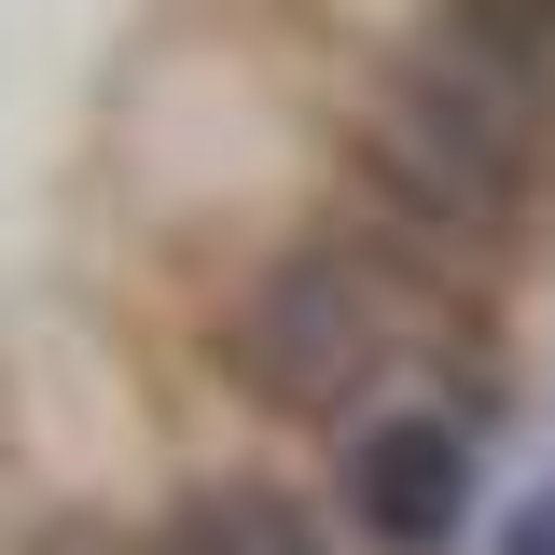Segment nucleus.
Masks as SVG:
<instances>
[{
    "instance_id": "obj_4",
    "label": "nucleus",
    "mask_w": 555,
    "mask_h": 555,
    "mask_svg": "<svg viewBox=\"0 0 555 555\" xmlns=\"http://www.w3.org/2000/svg\"><path fill=\"white\" fill-rule=\"evenodd\" d=\"M473 555H555V473L528 486V500H500V514H486V542Z\"/></svg>"
},
{
    "instance_id": "obj_3",
    "label": "nucleus",
    "mask_w": 555,
    "mask_h": 555,
    "mask_svg": "<svg viewBox=\"0 0 555 555\" xmlns=\"http://www.w3.org/2000/svg\"><path fill=\"white\" fill-rule=\"evenodd\" d=\"M153 514V555H347L320 473H292L264 444H208V459H167L139 486Z\"/></svg>"
},
{
    "instance_id": "obj_2",
    "label": "nucleus",
    "mask_w": 555,
    "mask_h": 555,
    "mask_svg": "<svg viewBox=\"0 0 555 555\" xmlns=\"http://www.w3.org/2000/svg\"><path fill=\"white\" fill-rule=\"evenodd\" d=\"M486 459H500V444H486L459 403L403 389V403L347 416L334 444H320V500H334L347 555H473L486 514H500Z\"/></svg>"
},
{
    "instance_id": "obj_1",
    "label": "nucleus",
    "mask_w": 555,
    "mask_h": 555,
    "mask_svg": "<svg viewBox=\"0 0 555 555\" xmlns=\"http://www.w3.org/2000/svg\"><path fill=\"white\" fill-rule=\"evenodd\" d=\"M195 361L250 430L320 459L347 416L403 403V389H430L444 361H486V347H473V278L444 250H416L403 222H375L361 195H320L292 222H264L208 278Z\"/></svg>"
}]
</instances>
